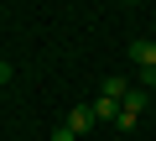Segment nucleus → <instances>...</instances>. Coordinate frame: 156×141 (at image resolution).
Instances as JSON below:
<instances>
[{
    "mask_svg": "<svg viewBox=\"0 0 156 141\" xmlns=\"http://www.w3.org/2000/svg\"><path fill=\"white\" fill-rule=\"evenodd\" d=\"M125 6H140V0H125Z\"/></svg>",
    "mask_w": 156,
    "mask_h": 141,
    "instance_id": "nucleus-8",
    "label": "nucleus"
},
{
    "mask_svg": "<svg viewBox=\"0 0 156 141\" xmlns=\"http://www.w3.org/2000/svg\"><path fill=\"white\" fill-rule=\"evenodd\" d=\"M89 110H94V125H99V120H104V125H109V120H115V115H120V105H115V99H104V94H99V99H94V105H89Z\"/></svg>",
    "mask_w": 156,
    "mask_h": 141,
    "instance_id": "nucleus-3",
    "label": "nucleus"
},
{
    "mask_svg": "<svg viewBox=\"0 0 156 141\" xmlns=\"http://www.w3.org/2000/svg\"><path fill=\"white\" fill-rule=\"evenodd\" d=\"M52 141H78V136H73V125H62V131H52Z\"/></svg>",
    "mask_w": 156,
    "mask_h": 141,
    "instance_id": "nucleus-7",
    "label": "nucleus"
},
{
    "mask_svg": "<svg viewBox=\"0 0 156 141\" xmlns=\"http://www.w3.org/2000/svg\"><path fill=\"white\" fill-rule=\"evenodd\" d=\"M68 125H73V136H83V131H94V110H89V105H73Z\"/></svg>",
    "mask_w": 156,
    "mask_h": 141,
    "instance_id": "nucleus-1",
    "label": "nucleus"
},
{
    "mask_svg": "<svg viewBox=\"0 0 156 141\" xmlns=\"http://www.w3.org/2000/svg\"><path fill=\"white\" fill-rule=\"evenodd\" d=\"M125 89H130L125 79H104V84H99V94H104V99H115V105L125 99Z\"/></svg>",
    "mask_w": 156,
    "mask_h": 141,
    "instance_id": "nucleus-4",
    "label": "nucleus"
},
{
    "mask_svg": "<svg viewBox=\"0 0 156 141\" xmlns=\"http://www.w3.org/2000/svg\"><path fill=\"white\" fill-rule=\"evenodd\" d=\"M146 99H151V94H146V89H125V99H120V105H125V110H135V115H140V110H146Z\"/></svg>",
    "mask_w": 156,
    "mask_h": 141,
    "instance_id": "nucleus-5",
    "label": "nucleus"
},
{
    "mask_svg": "<svg viewBox=\"0 0 156 141\" xmlns=\"http://www.w3.org/2000/svg\"><path fill=\"white\" fill-rule=\"evenodd\" d=\"M130 58L135 68H156V42H130Z\"/></svg>",
    "mask_w": 156,
    "mask_h": 141,
    "instance_id": "nucleus-2",
    "label": "nucleus"
},
{
    "mask_svg": "<svg viewBox=\"0 0 156 141\" xmlns=\"http://www.w3.org/2000/svg\"><path fill=\"white\" fill-rule=\"evenodd\" d=\"M115 125H120V131H135V125H140V115H135V110H125V105H120V115H115Z\"/></svg>",
    "mask_w": 156,
    "mask_h": 141,
    "instance_id": "nucleus-6",
    "label": "nucleus"
}]
</instances>
